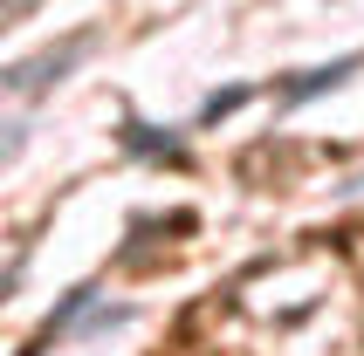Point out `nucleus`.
I'll list each match as a JSON object with an SVG mask.
<instances>
[{
  "instance_id": "obj_3",
  "label": "nucleus",
  "mask_w": 364,
  "mask_h": 356,
  "mask_svg": "<svg viewBox=\"0 0 364 356\" xmlns=\"http://www.w3.org/2000/svg\"><path fill=\"white\" fill-rule=\"evenodd\" d=\"M255 96V89H227V96H206V110H200V123H213V117H234L241 103Z\"/></svg>"
},
{
  "instance_id": "obj_2",
  "label": "nucleus",
  "mask_w": 364,
  "mask_h": 356,
  "mask_svg": "<svg viewBox=\"0 0 364 356\" xmlns=\"http://www.w3.org/2000/svg\"><path fill=\"white\" fill-rule=\"evenodd\" d=\"M350 69H364V55H337V62H323V69H303V76L282 89V103H309V96H323V89L350 82Z\"/></svg>"
},
{
  "instance_id": "obj_4",
  "label": "nucleus",
  "mask_w": 364,
  "mask_h": 356,
  "mask_svg": "<svg viewBox=\"0 0 364 356\" xmlns=\"http://www.w3.org/2000/svg\"><path fill=\"white\" fill-rule=\"evenodd\" d=\"M344 199H364V172H358V178H350V185H344Z\"/></svg>"
},
{
  "instance_id": "obj_1",
  "label": "nucleus",
  "mask_w": 364,
  "mask_h": 356,
  "mask_svg": "<svg viewBox=\"0 0 364 356\" xmlns=\"http://www.w3.org/2000/svg\"><path fill=\"white\" fill-rule=\"evenodd\" d=\"M90 48H97V35H69L62 48H41V55H28V62H14V69H7V89H14V96H41V89H48V82H62L82 55H90Z\"/></svg>"
}]
</instances>
